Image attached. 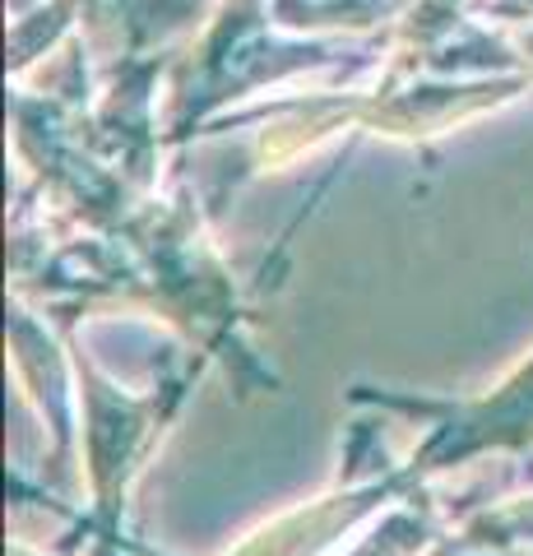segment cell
<instances>
[{
	"label": "cell",
	"instance_id": "1",
	"mask_svg": "<svg viewBox=\"0 0 533 556\" xmlns=\"http://www.w3.org/2000/svg\"><path fill=\"white\" fill-rule=\"evenodd\" d=\"M533 431V367L524 371V380L515 390H506L496 404L478 408L473 422H459V450L473 441H520Z\"/></svg>",
	"mask_w": 533,
	"mask_h": 556
}]
</instances>
